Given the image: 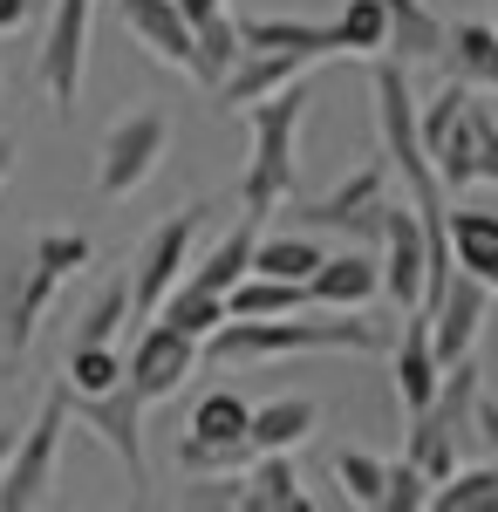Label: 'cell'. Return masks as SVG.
Wrapping results in <instances>:
<instances>
[{
  "instance_id": "6da1fadb",
  "label": "cell",
  "mask_w": 498,
  "mask_h": 512,
  "mask_svg": "<svg viewBox=\"0 0 498 512\" xmlns=\"http://www.w3.org/2000/svg\"><path fill=\"white\" fill-rule=\"evenodd\" d=\"M396 342V328L376 321L369 308H294V315H267V321H219L205 335L198 362L212 369H246V362H273V355H383Z\"/></svg>"
},
{
  "instance_id": "7a4b0ae2",
  "label": "cell",
  "mask_w": 498,
  "mask_h": 512,
  "mask_svg": "<svg viewBox=\"0 0 498 512\" xmlns=\"http://www.w3.org/2000/svg\"><path fill=\"white\" fill-rule=\"evenodd\" d=\"M301 117H307V76L260 96L246 123H253V158L239 178V205L246 219H273L287 198H294V144H301Z\"/></svg>"
},
{
  "instance_id": "3957f363",
  "label": "cell",
  "mask_w": 498,
  "mask_h": 512,
  "mask_svg": "<svg viewBox=\"0 0 498 512\" xmlns=\"http://www.w3.org/2000/svg\"><path fill=\"white\" fill-rule=\"evenodd\" d=\"M89 260H96V246H89V233H76V226H62V233H41V239H35L28 267L7 280V294H0V355H28L35 328L48 321L55 287H62V280H76Z\"/></svg>"
},
{
  "instance_id": "277c9868",
  "label": "cell",
  "mask_w": 498,
  "mask_h": 512,
  "mask_svg": "<svg viewBox=\"0 0 498 512\" xmlns=\"http://www.w3.org/2000/svg\"><path fill=\"white\" fill-rule=\"evenodd\" d=\"M69 424H76V396H69V383H55V390L41 396V410L21 424L7 465H0V512H35V506L55 499V472H62V437H69Z\"/></svg>"
},
{
  "instance_id": "5b68a950",
  "label": "cell",
  "mask_w": 498,
  "mask_h": 512,
  "mask_svg": "<svg viewBox=\"0 0 498 512\" xmlns=\"http://www.w3.org/2000/svg\"><path fill=\"white\" fill-rule=\"evenodd\" d=\"M205 219H212V205L192 198V205H178L171 219H157L151 233H144V246H137V253H130V267H123V280H130V321H151L157 308H164V294L185 280Z\"/></svg>"
},
{
  "instance_id": "8992f818",
  "label": "cell",
  "mask_w": 498,
  "mask_h": 512,
  "mask_svg": "<svg viewBox=\"0 0 498 512\" xmlns=\"http://www.w3.org/2000/svg\"><path fill=\"white\" fill-rule=\"evenodd\" d=\"M287 205H294V198H287ZM383 205H389V158H369V164H355L335 192L307 198L294 212H301L307 233L328 226V233H348L355 246H376V239H383Z\"/></svg>"
},
{
  "instance_id": "52a82bcc",
  "label": "cell",
  "mask_w": 498,
  "mask_h": 512,
  "mask_svg": "<svg viewBox=\"0 0 498 512\" xmlns=\"http://www.w3.org/2000/svg\"><path fill=\"white\" fill-rule=\"evenodd\" d=\"M89 35H96V0H55L48 14V41H41L35 82L55 117H69L82 96V69H89Z\"/></svg>"
},
{
  "instance_id": "ba28073f",
  "label": "cell",
  "mask_w": 498,
  "mask_h": 512,
  "mask_svg": "<svg viewBox=\"0 0 498 512\" xmlns=\"http://www.w3.org/2000/svg\"><path fill=\"white\" fill-rule=\"evenodd\" d=\"M171 151V117L164 110H137L103 130V158H96V192L103 198H130L151 185V171Z\"/></svg>"
},
{
  "instance_id": "9c48e42d",
  "label": "cell",
  "mask_w": 498,
  "mask_h": 512,
  "mask_svg": "<svg viewBox=\"0 0 498 512\" xmlns=\"http://www.w3.org/2000/svg\"><path fill=\"white\" fill-rule=\"evenodd\" d=\"M198 335H185L178 321L151 315L144 328H137V342H130V355H123V383L144 396V403H164V396L185 390V376L198 369Z\"/></svg>"
},
{
  "instance_id": "30bf717a",
  "label": "cell",
  "mask_w": 498,
  "mask_h": 512,
  "mask_svg": "<svg viewBox=\"0 0 498 512\" xmlns=\"http://www.w3.org/2000/svg\"><path fill=\"white\" fill-rule=\"evenodd\" d=\"M376 260H383V294L389 308H417L423 301V274H430V239H423L417 205H383V239H376Z\"/></svg>"
},
{
  "instance_id": "8fae6325",
  "label": "cell",
  "mask_w": 498,
  "mask_h": 512,
  "mask_svg": "<svg viewBox=\"0 0 498 512\" xmlns=\"http://www.w3.org/2000/svg\"><path fill=\"white\" fill-rule=\"evenodd\" d=\"M76 396V390H69ZM144 396L130 390V383H116V390H96V396H76V417L89 424V431L110 444L116 458H123V472L144 485V472H151V451H144Z\"/></svg>"
},
{
  "instance_id": "7c38bea8",
  "label": "cell",
  "mask_w": 498,
  "mask_h": 512,
  "mask_svg": "<svg viewBox=\"0 0 498 512\" xmlns=\"http://www.w3.org/2000/svg\"><path fill=\"white\" fill-rule=\"evenodd\" d=\"M485 315H492V287H485L478 274H451L444 280V294H437V308H430V349H437L444 369H451L458 355L478 349Z\"/></svg>"
},
{
  "instance_id": "4fadbf2b",
  "label": "cell",
  "mask_w": 498,
  "mask_h": 512,
  "mask_svg": "<svg viewBox=\"0 0 498 512\" xmlns=\"http://www.w3.org/2000/svg\"><path fill=\"white\" fill-rule=\"evenodd\" d=\"M314 69V55H294V48H239V62L226 69V82L212 89V110H253L260 96L301 82Z\"/></svg>"
},
{
  "instance_id": "5bb4252c",
  "label": "cell",
  "mask_w": 498,
  "mask_h": 512,
  "mask_svg": "<svg viewBox=\"0 0 498 512\" xmlns=\"http://www.w3.org/2000/svg\"><path fill=\"white\" fill-rule=\"evenodd\" d=\"M389 376H396V396H403V410L417 417L423 403L437 396V376H444V362L430 349V315L423 308H403L396 321V342H389Z\"/></svg>"
},
{
  "instance_id": "9a60e30c",
  "label": "cell",
  "mask_w": 498,
  "mask_h": 512,
  "mask_svg": "<svg viewBox=\"0 0 498 512\" xmlns=\"http://www.w3.org/2000/svg\"><path fill=\"white\" fill-rule=\"evenodd\" d=\"M116 21L137 35V48L164 69H192V21L178 0H116Z\"/></svg>"
},
{
  "instance_id": "2e32d148",
  "label": "cell",
  "mask_w": 498,
  "mask_h": 512,
  "mask_svg": "<svg viewBox=\"0 0 498 512\" xmlns=\"http://www.w3.org/2000/svg\"><path fill=\"white\" fill-rule=\"evenodd\" d=\"M376 294H383V260H376V246L328 253V260L307 274V301H314V308H369Z\"/></svg>"
},
{
  "instance_id": "e0dca14e",
  "label": "cell",
  "mask_w": 498,
  "mask_h": 512,
  "mask_svg": "<svg viewBox=\"0 0 498 512\" xmlns=\"http://www.w3.org/2000/svg\"><path fill=\"white\" fill-rule=\"evenodd\" d=\"M239 506L246 512H307L294 451H253L246 472H239Z\"/></svg>"
},
{
  "instance_id": "ac0fdd59",
  "label": "cell",
  "mask_w": 498,
  "mask_h": 512,
  "mask_svg": "<svg viewBox=\"0 0 498 512\" xmlns=\"http://www.w3.org/2000/svg\"><path fill=\"white\" fill-rule=\"evenodd\" d=\"M444 239H451V267H458V274H478L498 294V212L451 205V212H444Z\"/></svg>"
},
{
  "instance_id": "d6986e66",
  "label": "cell",
  "mask_w": 498,
  "mask_h": 512,
  "mask_svg": "<svg viewBox=\"0 0 498 512\" xmlns=\"http://www.w3.org/2000/svg\"><path fill=\"white\" fill-rule=\"evenodd\" d=\"M383 21H389V41H383V55L389 62H437L444 55V21H437V7L430 0H383Z\"/></svg>"
},
{
  "instance_id": "ffe728a7",
  "label": "cell",
  "mask_w": 498,
  "mask_h": 512,
  "mask_svg": "<svg viewBox=\"0 0 498 512\" xmlns=\"http://www.w3.org/2000/svg\"><path fill=\"white\" fill-rule=\"evenodd\" d=\"M314 431H321V403L314 396H273V403H253V417H246V444L253 451H301Z\"/></svg>"
},
{
  "instance_id": "44dd1931",
  "label": "cell",
  "mask_w": 498,
  "mask_h": 512,
  "mask_svg": "<svg viewBox=\"0 0 498 512\" xmlns=\"http://www.w3.org/2000/svg\"><path fill=\"white\" fill-rule=\"evenodd\" d=\"M239 41L246 48H294V55H314V62L342 55L335 21H301V14H246L239 21Z\"/></svg>"
},
{
  "instance_id": "7402d4cb",
  "label": "cell",
  "mask_w": 498,
  "mask_h": 512,
  "mask_svg": "<svg viewBox=\"0 0 498 512\" xmlns=\"http://www.w3.org/2000/svg\"><path fill=\"white\" fill-rule=\"evenodd\" d=\"M444 76H458L464 89H485L498 96V28L492 21H458L451 35H444Z\"/></svg>"
},
{
  "instance_id": "603a6c76",
  "label": "cell",
  "mask_w": 498,
  "mask_h": 512,
  "mask_svg": "<svg viewBox=\"0 0 498 512\" xmlns=\"http://www.w3.org/2000/svg\"><path fill=\"white\" fill-rule=\"evenodd\" d=\"M458 451H464V431L437 410V403H423L417 417H410V437H403V458L417 465L430 485H444V478L458 472Z\"/></svg>"
},
{
  "instance_id": "cb8c5ba5",
  "label": "cell",
  "mask_w": 498,
  "mask_h": 512,
  "mask_svg": "<svg viewBox=\"0 0 498 512\" xmlns=\"http://www.w3.org/2000/svg\"><path fill=\"white\" fill-rule=\"evenodd\" d=\"M246 417H253V403L232 390H212L192 403V424H185V437H198V444H212V451H226V458H253V444H246Z\"/></svg>"
},
{
  "instance_id": "d4e9b609",
  "label": "cell",
  "mask_w": 498,
  "mask_h": 512,
  "mask_svg": "<svg viewBox=\"0 0 498 512\" xmlns=\"http://www.w3.org/2000/svg\"><path fill=\"white\" fill-rule=\"evenodd\" d=\"M239 48H246V41H239V14H205V21H192V69H185V76L212 96V89L226 82V69L239 62Z\"/></svg>"
},
{
  "instance_id": "484cf974",
  "label": "cell",
  "mask_w": 498,
  "mask_h": 512,
  "mask_svg": "<svg viewBox=\"0 0 498 512\" xmlns=\"http://www.w3.org/2000/svg\"><path fill=\"white\" fill-rule=\"evenodd\" d=\"M294 308H307V280L246 274L226 294V321H267V315H294Z\"/></svg>"
},
{
  "instance_id": "4316f807",
  "label": "cell",
  "mask_w": 498,
  "mask_h": 512,
  "mask_svg": "<svg viewBox=\"0 0 498 512\" xmlns=\"http://www.w3.org/2000/svg\"><path fill=\"white\" fill-rule=\"evenodd\" d=\"M321 239L314 233H260L253 239V274H273V280H307L321 267Z\"/></svg>"
},
{
  "instance_id": "83f0119b",
  "label": "cell",
  "mask_w": 498,
  "mask_h": 512,
  "mask_svg": "<svg viewBox=\"0 0 498 512\" xmlns=\"http://www.w3.org/2000/svg\"><path fill=\"white\" fill-rule=\"evenodd\" d=\"M430 506L437 512H498V458L471 465V472H451L444 485H430Z\"/></svg>"
},
{
  "instance_id": "f1b7e54d",
  "label": "cell",
  "mask_w": 498,
  "mask_h": 512,
  "mask_svg": "<svg viewBox=\"0 0 498 512\" xmlns=\"http://www.w3.org/2000/svg\"><path fill=\"white\" fill-rule=\"evenodd\" d=\"M123 321H130V280L116 274V280H103V287L89 294V308H82L69 349H76V342H116V335H123Z\"/></svg>"
},
{
  "instance_id": "f546056e",
  "label": "cell",
  "mask_w": 498,
  "mask_h": 512,
  "mask_svg": "<svg viewBox=\"0 0 498 512\" xmlns=\"http://www.w3.org/2000/svg\"><path fill=\"white\" fill-rule=\"evenodd\" d=\"M383 458L376 451H355V444H342L335 451V485H342V499L348 506H362V512H383Z\"/></svg>"
},
{
  "instance_id": "4dcf8cb0",
  "label": "cell",
  "mask_w": 498,
  "mask_h": 512,
  "mask_svg": "<svg viewBox=\"0 0 498 512\" xmlns=\"http://www.w3.org/2000/svg\"><path fill=\"white\" fill-rule=\"evenodd\" d=\"M76 396H96V390H116L123 383V355L116 342H76L69 349V376H62Z\"/></svg>"
},
{
  "instance_id": "1f68e13d",
  "label": "cell",
  "mask_w": 498,
  "mask_h": 512,
  "mask_svg": "<svg viewBox=\"0 0 498 512\" xmlns=\"http://www.w3.org/2000/svg\"><path fill=\"white\" fill-rule=\"evenodd\" d=\"M335 41H342V55H383V41H389L383 0H348L335 14Z\"/></svg>"
},
{
  "instance_id": "d6a6232c",
  "label": "cell",
  "mask_w": 498,
  "mask_h": 512,
  "mask_svg": "<svg viewBox=\"0 0 498 512\" xmlns=\"http://www.w3.org/2000/svg\"><path fill=\"white\" fill-rule=\"evenodd\" d=\"M157 315L178 321L185 335H198V342H205V335L226 321V294H198V287H185V280H178V287L164 294V308H157Z\"/></svg>"
},
{
  "instance_id": "836d02e7",
  "label": "cell",
  "mask_w": 498,
  "mask_h": 512,
  "mask_svg": "<svg viewBox=\"0 0 498 512\" xmlns=\"http://www.w3.org/2000/svg\"><path fill=\"white\" fill-rule=\"evenodd\" d=\"M383 512H430V478L410 458H389L383 472Z\"/></svg>"
},
{
  "instance_id": "e575fe53",
  "label": "cell",
  "mask_w": 498,
  "mask_h": 512,
  "mask_svg": "<svg viewBox=\"0 0 498 512\" xmlns=\"http://www.w3.org/2000/svg\"><path fill=\"white\" fill-rule=\"evenodd\" d=\"M471 158H478V178L498 185V117L492 103H478V89H471Z\"/></svg>"
},
{
  "instance_id": "d590c367",
  "label": "cell",
  "mask_w": 498,
  "mask_h": 512,
  "mask_svg": "<svg viewBox=\"0 0 498 512\" xmlns=\"http://www.w3.org/2000/svg\"><path fill=\"white\" fill-rule=\"evenodd\" d=\"M178 506L212 512V506H239V472H198L192 492H178Z\"/></svg>"
},
{
  "instance_id": "8d00e7d4",
  "label": "cell",
  "mask_w": 498,
  "mask_h": 512,
  "mask_svg": "<svg viewBox=\"0 0 498 512\" xmlns=\"http://www.w3.org/2000/svg\"><path fill=\"white\" fill-rule=\"evenodd\" d=\"M471 437L485 444V458H498V396L478 390V403H471Z\"/></svg>"
},
{
  "instance_id": "74e56055",
  "label": "cell",
  "mask_w": 498,
  "mask_h": 512,
  "mask_svg": "<svg viewBox=\"0 0 498 512\" xmlns=\"http://www.w3.org/2000/svg\"><path fill=\"white\" fill-rule=\"evenodd\" d=\"M28 14H35V0H0V35H14Z\"/></svg>"
},
{
  "instance_id": "f35d334b",
  "label": "cell",
  "mask_w": 498,
  "mask_h": 512,
  "mask_svg": "<svg viewBox=\"0 0 498 512\" xmlns=\"http://www.w3.org/2000/svg\"><path fill=\"white\" fill-rule=\"evenodd\" d=\"M185 7V21H205V14H226V0H178Z\"/></svg>"
},
{
  "instance_id": "ab89813d",
  "label": "cell",
  "mask_w": 498,
  "mask_h": 512,
  "mask_svg": "<svg viewBox=\"0 0 498 512\" xmlns=\"http://www.w3.org/2000/svg\"><path fill=\"white\" fill-rule=\"evenodd\" d=\"M14 437H21V424H0V465H7V451H14Z\"/></svg>"
},
{
  "instance_id": "60d3db41",
  "label": "cell",
  "mask_w": 498,
  "mask_h": 512,
  "mask_svg": "<svg viewBox=\"0 0 498 512\" xmlns=\"http://www.w3.org/2000/svg\"><path fill=\"white\" fill-rule=\"evenodd\" d=\"M7 171H14V144L0 137V185H7Z\"/></svg>"
},
{
  "instance_id": "b9f144b4",
  "label": "cell",
  "mask_w": 498,
  "mask_h": 512,
  "mask_svg": "<svg viewBox=\"0 0 498 512\" xmlns=\"http://www.w3.org/2000/svg\"><path fill=\"white\" fill-rule=\"evenodd\" d=\"M492 28H498V0H492Z\"/></svg>"
}]
</instances>
